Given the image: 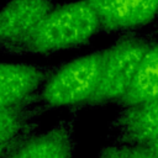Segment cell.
<instances>
[{"instance_id":"1","label":"cell","mask_w":158,"mask_h":158,"mask_svg":"<svg viewBox=\"0 0 158 158\" xmlns=\"http://www.w3.org/2000/svg\"><path fill=\"white\" fill-rule=\"evenodd\" d=\"M101 30L99 19L86 0L53 6L35 32L14 53L46 54L88 43Z\"/></svg>"},{"instance_id":"2","label":"cell","mask_w":158,"mask_h":158,"mask_svg":"<svg viewBox=\"0 0 158 158\" xmlns=\"http://www.w3.org/2000/svg\"><path fill=\"white\" fill-rule=\"evenodd\" d=\"M104 49L79 56L51 72L38 91V99L52 109L89 105L96 93Z\"/></svg>"},{"instance_id":"3","label":"cell","mask_w":158,"mask_h":158,"mask_svg":"<svg viewBox=\"0 0 158 158\" xmlns=\"http://www.w3.org/2000/svg\"><path fill=\"white\" fill-rule=\"evenodd\" d=\"M152 43L147 37L128 33L105 48L99 85L89 105L117 104L130 89Z\"/></svg>"},{"instance_id":"4","label":"cell","mask_w":158,"mask_h":158,"mask_svg":"<svg viewBox=\"0 0 158 158\" xmlns=\"http://www.w3.org/2000/svg\"><path fill=\"white\" fill-rule=\"evenodd\" d=\"M53 0H10L0 9V47L14 52L40 26Z\"/></svg>"},{"instance_id":"5","label":"cell","mask_w":158,"mask_h":158,"mask_svg":"<svg viewBox=\"0 0 158 158\" xmlns=\"http://www.w3.org/2000/svg\"><path fill=\"white\" fill-rule=\"evenodd\" d=\"M94 9L101 30L127 32L158 17V0H86Z\"/></svg>"},{"instance_id":"6","label":"cell","mask_w":158,"mask_h":158,"mask_svg":"<svg viewBox=\"0 0 158 158\" xmlns=\"http://www.w3.org/2000/svg\"><path fill=\"white\" fill-rule=\"evenodd\" d=\"M74 151V122L62 120L44 132L28 136L2 158H73Z\"/></svg>"},{"instance_id":"7","label":"cell","mask_w":158,"mask_h":158,"mask_svg":"<svg viewBox=\"0 0 158 158\" xmlns=\"http://www.w3.org/2000/svg\"><path fill=\"white\" fill-rule=\"evenodd\" d=\"M48 74L38 65L0 62V106L33 101Z\"/></svg>"},{"instance_id":"8","label":"cell","mask_w":158,"mask_h":158,"mask_svg":"<svg viewBox=\"0 0 158 158\" xmlns=\"http://www.w3.org/2000/svg\"><path fill=\"white\" fill-rule=\"evenodd\" d=\"M117 143L148 146L158 139V99L123 107L111 122Z\"/></svg>"},{"instance_id":"9","label":"cell","mask_w":158,"mask_h":158,"mask_svg":"<svg viewBox=\"0 0 158 158\" xmlns=\"http://www.w3.org/2000/svg\"><path fill=\"white\" fill-rule=\"evenodd\" d=\"M158 99V41L144 54L138 72L123 98L117 102L122 107L135 106Z\"/></svg>"},{"instance_id":"10","label":"cell","mask_w":158,"mask_h":158,"mask_svg":"<svg viewBox=\"0 0 158 158\" xmlns=\"http://www.w3.org/2000/svg\"><path fill=\"white\" fill-rule=\"evenodd\" d=\"M32 102L0 106V146L32 135L35 118L38 115V111L32 107Z\"/></svg>"},{"instance_id":"11","label":"cell","mask_w":158,"mask_h":158,"mask_svg":"<svg viewBox=\"0 0 158 158\" xmlns=\"http://www.w3.org/2000/svg\"><path fill=\"white\" fill-rule=\"evenodd\" d=\"M98 158H158V156L149 146L116 142L102 147L98 153Z\"/></svg>"},{"instance_id":"12","label":"cell","mask_w":158,"mask_h":158,"mask_svg":"<svg viewBox=\"0 0 158 158\" xmlns=\"http://www.w3.org/2000/svg\"><path fill=\"white\" fill-rule=\"evenodd\" d=\"M31 136V135H30ZM28 137V136H27ZM27 137H23V138H20V139H17V141H15V142H12V143H10V144H5V146H0V158H2L9 151H11L15 146H17L21 141H23L25 138H27Z\"/></svg>"},{"instance_id":"13","label":"cell","mask_w":158,"mask_h":158,"mask_svg":"<svg viewBox=\"0 0 158 158\" xmlns=\"http://www.w3.org/2000/svg\"><path fill=\"white\" fill-rule=\"evenodd\" d=\"M148 146H149V147L154 151V153L158 156V139H157V141H154V142H152V143H151V144H148Z\"/></svg>"}]
</instances>
